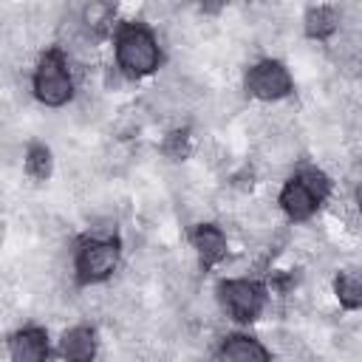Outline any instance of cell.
Returning a JSON list of instances; mask_svg holds the SVG:
<instances>
[{"label":"cell","instance_id":"cell-6","mask_svg":"<svg viewBox=\"0 0 362 362\" xmlns=\"http://www.w3.org/2000/svg\"><path fill=\"white\" fill-rule=\"evenodd\" d=\"M243 85H246V93L260 102H277L294 90L291 71L280 59H260V62L249 65Z\"/></svg>","mask_w":362,"mask_h":362},{"label":"cell","instance_id":"cell-5","mask_svg":"<svg viewBox=\"0 0 362 362\" xmlns=\"http://www.w3.org/2000/svg\"><path fill=\"white\" fill-rule=\"evenodd\" d=\"M215 294H218L223 314L235 322H255L266 308V286L249 277L221 280Z\"/></svg>","mask_w":362,"mask_h":362},{"label":"cell","instance_id":"cell-4","mask_svg":"<svg viewBox=\"0 0 362 362\" xmlns=\"http://www.w3.org/2000/svg\"><path fill=\"white\" fill-rule=\"evenodd\" d=\"M122 257V243L113 235L105 238H88L74 257V272H76V283L79 286H96L102 280H107Z\"/></svg>","mask_w":362,"mask_h":362},{"label":"cell","instance_id":"cell-7","mask_svg":"<svg viewBox=\"0 0 362 362\" xmlns=\"http://www.w3.org/2000/svg\"><path fill=\"white\" fill-rule=\"evenodd\" d=\"M8 356L11 362H48L51 345L48 334L40 325H25L8 337Z\"/></svg>","mask_w":362,"mask_h":362},{"label":"cell","instance_id":"cell-10","mask_svg":"<svg viewBox=\"0 0 362 362\" xmlns=\"http://www.w3.org/2000/svg\"><path fill=\"white\" fill-rule=\"evenodd\" d=\"M221 362H272V351L249 334H229L221 342Z\"/></svg>","mask_w":362,"mask_h":362},{"label":"cell","instance_id":"cell-3","mask_svg":"<svg viewBox=\"0 0 362 362\" xmlns=\"http://www.w3.org/2000/svg\"><path fill=\"white\" fill-rule=\"evenodd\" d=\"M31 88H34V96L45 107H62V105L71 102L74 76H71V68H68V59H65L62 48H48V51L40 54V59L34 65Z\"/></svg>","mask_w":362,"mask_h":362},{"label":"cell","instance_id":"cell-14","mask_svg":"<svg viewBox=\"0 0 362 362\" xmlns=\"http://www.w3.org/2000/svg\"><path fill=\"white\" fill-rule=\"evenodd\" d=\"M113 17H116V8L110 6V3H88L85 8H82V23L93 31V34H107V28L113 25Z\"/></svg>","mask_w":362,"mask_h":362},{"label":"cell","instance_id":"cell-8","mask_svg":"<svg viewBox=\"0 0 362 362\" xmlns=\"http://www.w3.org/2000/svg\"><path fill=\"white\" fill-rule=\"evenodd\" d=\"M189 240H192V249L198 252V260H201V269L204 272L215 269L226 257V252H229L226 232L221 226H215V223H198L192 229Z\"/></svg>","mask_w":362,"mask_h":362},{"label":"cell","instance_id":"cell-9","mask_svg":"<svg viewBox=\"0 0 362 362\" xmlns=\"http://www.w3.org/2000/svg\"><path fill=\"white\" fill-rule=\"evenodd\" d=\"M96 348H99V339L90 325H74L59 339V356L65 362H93Z\"/></svg>","mask_w":362,"mask_h":362},{"label":"cell","instance_id":"cell-11","mask_svg":"<svg viewBox=\"0 0 362 362\" xmlns=\"http://www.w3.org/2000/svg\"><path fill=\"white\" fill-rule=\"evenodd\" d=\"M339 28V11L337 6L320 3V6H308L303 14V31L308 40H328L334 37Z\"/></svg>","mask_w":362,"mask_h":362},{"label":"cell","instance_id":"cell-13","mask_svg":"<svg viewBox=\"0 0 362 362\" xmlns=\"http://www.w3.org/2000/svg\"><path fill=\"white\" fill-rule=\"evenodd\" d=\"M23 164H25V173H28L34 181H45V178L51 175V170H54V156H51V150H48L45 144L34 141V144H28Z\"/></svg>","mask_w":362,"mask_h":362},{"label":"cell","instance_id":"cell-15","mask_svg":"<svg viewBox=\"0 0 362 362\" xmlns=\"http://www.w3.org/2000/svg\"><path fill=\"white\" fill-rule=\"evenodd\" d=\"M161 153H164L170 161H184V158H189V153H192V133H189L187 127L170 130V133L164 136V141H161Z\"/></svg>","mask_w":362,"mask_h":362},{"label":"cell","instance_id":"cell-1","mask_svg":"<svg viewBox=\"0 0 362 362\" xmlns=\"http://www.w3.org/2000/svg\"><path fill=\"white\" fill-rule=\"evenodd\" d=\"M113 51H116V65L124 76L130 79H141L158 71L161 65V45L156 40V34L139 23H122L113 34Z\"/></svg>","mask_w":362,"mask_h":362},{"label":"cell","instance_id":"cell-2","mask_svg":"<svg viewBox=\"0 0 362 362\" xmlns=\"http://www.w3.org/2000/svg\"><path fill=\"white\" fill-rule=\"evenodd\" d=\"M328 192H331V178L317 167H305L283 184L277 204L288 221L303 223L320 209V204L328 198Z\"/></svg>","mask_w":362,"mask_h":362},{"label":"cell","instance_id":"cell-12","mask_svg":"<svg viewBox=\"0 0 362 362\" xmlns=\"http://www.w3.org/2000/svg\"><path fill=\"white\" fill-rule=\"evenodd\" d=\"M334 294L339 300V305L345 311H356L362 308V280H359V272L354 269H345L334 277Z\"/></svg>","mask_w":362,"mask_h":362}]
</instances>
